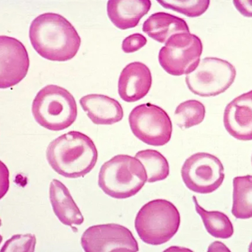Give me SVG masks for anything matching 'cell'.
Masks as SVG:
<instances>
[{
  "instance_id": "cell-13",
  "label": "cell",
  "mask_w": 252,
  "mask_h": 252,
  "mask_svg": "<svg viewBox=\"0 0 252 252\" xmlns=\"http://www.w3.org/2000/svg\"><path fill=\"white\" fill-rule=\"evenodd\" d=\"M152 85L149 67L141 62L130 63L123 69L119 79V96L126 102H137L146 96Z\"/></svg>"
},
{
  "instance_id": "cell-12",
  "label": "cell",
  "mask_w": 252,
  "mask_h": 252,
  "mask_svg": "<svg viewBox=\"0 0 252 252\" xmlns=\"http://www.w3.org/2000/svg\"><path fill=\"white\" fill-rule=\"evenodd\" d=\"M252 91H250L233 99L224 110L225 129L238 140H252Z\"/></svg>"
},
{
  "instance_id": "cell-14",
  "label": "cell",
  "mask_w": 252,
  "mask_h": 252,
  "mask_svg": "<svg viewBox=\"0 0 252 252\" xmlns=\"http://www.w3.org/2000/svg\"><path fill=\"white\" fill-rule=\"evenodd\" d=\"M82 109L95 125H112L123 119L124 111L118 100L100 94H90L80 99Z\"/></svg>"
},
{
  "instance_id": "cell-2",
  "label": "cell",
  "mask_w": 252,
  "mask_h": 252,
  "mask_svg": "<svg viewBox=\"0 0 252 252\" xmlns=\"http://www.w3.org/2000/svg\"><path fill=\"white\" fill-rule=\"evenodd\" d=\"M46 158L58 174L69 179H78L93 170L97 161L98 152L91 138L73 130L49 143Z\"/></svg>"
},
{
  "instance_id": "cell-17",
  "label": "cell",
  "mask_w": 252,
  "mask_h": 252,
  "mask_svg": "<svg viewBox=\"0 0 252 252\" xmlns=\"http://www.w3.org/2000/svg\"><path fill=\"white\" fill-rule=\"evenodd\" d=\"M143 31L160 43H165L173 35L190 33L185 20L165 12L155 13L143 25Z\"/></svg>"
},
{
  "instance_id": "cell-19",
  "label": "cell",
  "mask_w": 252,
  "mask_h": 252,
  "mask_svg": "<svg viewBox=\"0 0 252 252\" xmlns=\"http://www.w3.org/2000/svg\"><path fill=\"white\" fill-rule=\"evenodd\" d=\"M195 210L201 217L207 231L213 237L227 239L231 238L234 233L232 222L228 216L220 211L205 210L198 203L195 195L193 196Z\"/></svg>"
},
{
  "instance_id": "cell-9",
  "label": "cell",
  "mask_w": 252,
  "mask_h": 252,
  "mask_svg": "<svg viewBox=\"0 0 252 252\" xmlns=\"http://www.w3.org/2000/svg\"><path fill=\"white\" fill-rule=\"evenodd\" d=\"M181 174L187 188L202 194L217 190L225 177L221 161L207 153H197L187 159L182 166Z\"/></svg>"
},
{
  "instance_id": "cell-22",
  "label": "cell",
  "mask_w": 252,
  "mask_h": 252,
  "mask_svg": "<svg viewBox=\"0 0 252 252\" xmlns=\"http://www.w3.org/2000/svg\"><path fill=\"white\" fill-rule=\"evenodd\" d=\"M163 8L170 9L188 17H198L203 15L208 10L210 1L209 0H166L158 1Z\"/></svg>"
},
{
  "instance_id": "cell-20",
  "label": "cell",
  "mask_w": 252,
  "mask_h": 252,
  "mask_svg": "<svg viewBox=\"0 0 252 252\" xmlns=\"http://www.w3.org/2000/svg\"><path fill=\"white\" fill-rule=\"evenodd\" d=\"M135 158L145 168L147 182L149 183L163 181L169 175L170 166L168 160L158 151L142 150L137 153Z\"/></svg>"
},
{
  "instance_id": "cell-10",
  "label": "cell",
  "mask_w": 252,
  "mask_h": 252,
  "mask_svg": "<svg viewBox=\"0 0 252 252\" xmlns=\"http://www.w3.org/2000/svg\"><path fill=\"white\" fill-rule=\"evenodd\" d=\"M81 244L86 252L139 251L138 242L131 231L115 223L90 227L83 233Z\"/></svg>"
},
{
  "instance_id": "cell-24",
  "label": "cell",
  "mask_w": 252,
  "mask_h": 252,
  "mask_svg": "<svg viewBox=\"0 0 252 252\" xmlns=\"http://www.w3.org/2000/svg\"><path fill=\"white\" fill-rule=\"evenodd\" d=\"M147 43V39L141 33H136L128 36L124 39L122 49L125 53H132L143 47Z\"/></svg>"
},
{
  "instance_id": "cell-11",
  "label": "cell",
  "mask_w": 252,
  "mask_h": 252,
  "mask_svg": "<svg viewBox=\"0 0 252 252\" xmlns=\"http://www.w3.org/2000/svg\"><path fill=\"white\" fill-rule=\"evenodd\" d=\"M30 61L28 51L20 40L0 37V88L15 86L28 75Z\"/></svg>"
},
{
  "instance_id": "cell-8",
  "label": "cell",
  "mask_w": 252,
  "mask_h": 252,
  "mask_svg": "<svg viewBox=\"0 0 252 252\" xmlns=\"http://www.w3.org/2000/svg\"><path fill=\"white\" fill-rule=\"evenodd\" d=\"M129 123L134 136L148 145L164 146L172 138V121L158 105L150 103L138 105L130 112Z\"/></svg>"
},
{
  "instance_id": "cell-21",
  "label": "cell",
  "mask_w": 252,
  "mask_h": 252,
  "mask_svg": "<svg viewBox=\"0 0 252 252\" xmlns=\"http://www.w3.org/2000/svg\"><path fill=\"white\" fill-rule=\"evenodd\" d=\"M205 115L206 109L203 103L196 100H189L177 107L174 121L181 129H186L201 124Z\"/></svg>"
},
{
  "instance_id": "cell-18",
  "label": "cell",
  "mask_w": 252,
  "mask_h": 252,
  "mask_svg": "<svg viewBox=\"0 0 252 252\" xmlns=\"http://www.w3.org/2000/svg\"><path fill=\"white\" fill-rule=\"evenodd\" d=\"M232 214L238 219H250L252 217V175L233 179Z\"/></svg>"
},
{
  "instance_id": "cell-16",
  "label": "cell",
  "mask_w": 252,
  "mask_h": 252,
  "mask_svg": "<svg viewBox=\"0 0 252 252\" xmlns=\"http://www.w3.org/2000/svg\"><path fill=\"white\" fill-rule=\"evenodd\" d=\"M49 199L54 213L62 222L73 228L84 221L82 213L74 201L66 186L58 180L53 179L49 188Z\"/></svg>"
},
{
  "instance_id": "cell-3",
  "label": "cell",
  "mask_w": 252,
  "mask_h": 252,
  "mask_svg": "<svg viewBox=\"0 0 252 252\" xmlns=\"http://www.w3.org/2000/svg\"><path fill=\"white\" fill-rule=\"evenodd\" d=\"M147 182L145 168L135 157L118 155L101 166L98 186L115 199H125L138 193Z\"/></svg>"
},
{
  "instance_id": "cell-15",
  "label": "cell",
  "mask_w": 252,
  "mask_h": 252,
  "mask_svg": "<svg viewBox=\"0 0 252 252\" xmlns=\"http://www.w3.org/2000/svg\"><path fill=\"white\" fill-rule=\"evenodd\" d=\"M150 0H120L107 2L108 17L114 26L121 30L136 28L144 16L148 14Z\"/></svg>"
},
{
  "instance_id": "cell-6",
  "label": "cell",
  "mask_w": 252,
  "mask_h": 252,
  "mask_svg": "<svg viewBox=\"0 0 252 252\" xmlns=\"http://www.w3.org/2000/svg\"><path fill=\"white\" fill-rule=\"evenodd\" d=\"M235 66L226 60L205 58L196 68L186 76L187 85L193 94L202 97L224 93L235 80Z\"/></svg>"
},
{
  "instance_id": "cell-23",
  "label": "cell",
  "mask_w": 252,
  "mask_h": 252,
  "mask_svg": "<svg viewBox=\"0 0 252 252\" xmlns=\"http://www.w3.org/2000/svg\"><path fill=\"white\" fill-rule=\"evenodd\" d=\"M35 245L34 235H16L4 243L1 252H34Z\"/></svg>"
},
{
  "instance_id": "cell-7",
  "label": "cell",
  "mask_w": 252,
  "mask_h": 252,
  "mask_svg": "<svg viewBox=\"0 0 252 252\" xmlns=\"http://www.w3.org/2000/svg\"><path fill=\"white\" fill-rule=\"evenodd\" d=\"M203 50L201 40L190 33L173 35L159 52L161 66L171 75H188L196 68Z\"/></svg>"
},
{
  "instance_id": "cell-1",
  "label": "cell",
  "mask_w": 252,
  "mask_h": 252,
  "mask_svg": "<svg viewBox=\"0 0 252 252\" xmlns=\"http://www.w3.org/2000/svg\"><path fill=\"white\" fill-rule=\"evenodd\" d=\"M29 38L35 51L52 62L73 59L82 42L73 25L55 13H43L36 17L31 24Z\"/></svg>"
},
{
  "instance_id": "cell-5",
  "label": "cell",
  "mask_w": 252,
  "mask_h": 252,
  "mask_svg": "<svg viewBox=\"0 0 252 252\" xmlns=\"http://www.w3.org/2000/svg\"><path fill=\"white\" fill-rule=\"evenodd\" d=\"M181 215L176 207L166 199H155L144 205L137 214L135 228L145 244H166L177 233Z\"/></svg>"
},
{
  "instance_id": "cell-4",
  "label": "cell",
  "mask_w": 252,
  "mask_h": 252,
  "mask_svg": "<svg viewBox=\"0 0 252 252\" xmlns=\"http://www.w3.org/2000/svg\"><path fill=\"white\" fill-rule=\"evenodd\" d=\"M32 111L36 122L53 131L70 127L78 114L77 105L70 92L55 85H47L38 92Z\"/></svg>"
}]
</instances>
